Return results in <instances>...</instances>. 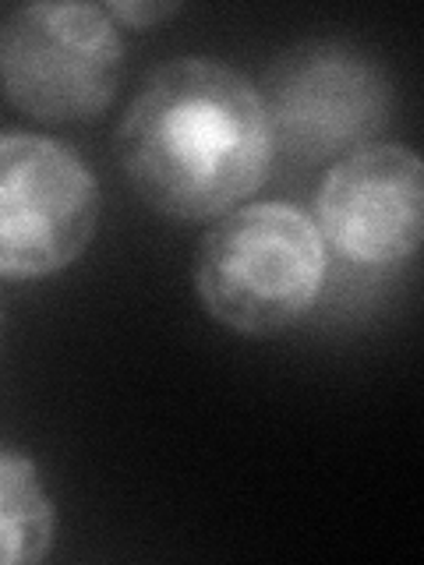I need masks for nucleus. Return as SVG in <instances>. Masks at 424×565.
Wrapping results in <instances>:
<instances>
[{"instance_id":"f03ea898","label":"nucleus","mask_w":424,"mask_h":565,"mask_svg":"<svg viewBox=\"0 0 424 565\" xmlns=\"http://www.w3.org/2000/svg\"><path fill=\"white\" fill-rule=\"evenodd\" d=\"M326 269V241L308 212L247 202L209 226L194 258V290L220 326L276 335L318 305Z\"/></svg>"},{"instance_id":"0eeeda50","label":"nucleus","mask_w":424,"mask_h":565,"mask_svg":"<svg viewBox=\"0 0 424 565\" xmlns=\"http://www.w3.org/2000/svg\"><path fill=\"white\" fill-rule=\"evenodd\" d=\"M53 502L29 456L0 446V565H35L53 547Z\"/></svg>"},{"instance_id":"f257e3e1","label":"nucleus","mask_w":424,"mask_h":565,"mask_svg":"<svg viewBox=\"0 0 424 565\" xmlns=\"http://www.w3.org/2000/svg\"><path fill=\"white\" fill-rule=\"evenodd\" d=\"M120 170L170 220H220L273 173V128L252 78L220 61H167L135 93L117 131Z\"/></svg>"},{"instance_id":"1a4fd4ad","label":"nucleus","mask_w":424,"mask_h":565,"mask_svg":"<svg viewBox=\"0 0 424 565\" xmlns=\"http://www.w3.org/2000/svg\"><path fill=\"white\" fill-rule=\"evenodd\" d=\"M0 326H4V318H0Z\"/></svg>"},{"instance_id":"39448f33","label":"nucleus","mask_w":424,"mask_h":565,"mask_svg":"<svg viewBox=\"0 0 424 565\" xmlns=\"http://www.w3.org/2000/svg\"><path fill=\"white\" fill-rule=\"evenodd\" d=\"M273 146L297 163L364 149L389 120V82L375 61L343 43H300L279 53L262 82Z\"/></svg>"},{"instance_id":"423d86ee","label":"nucleus","mask_w":424,"mask_h":565,"mask_svg":"<svg viewBox=\"0 0 424 565\" xmlns=\"http://www.w3.org/2000/svg\"><path fill=\"white\" fill-rule=\"evenodd\" d=\"M318 234L353 265H396L424 234V163L385 141L336 159L318 188Z\"/></svg>"},{"instance_id":"20e7f679","label":"nucleus","mask_w":424,"mask_h":565,"mask_svg":"<svg viewBox=\"0 0 424 565\" xmlns=\"http://www.w3.org/2000/svg\"><path fill=\"white\" fill-rule=\"evenodd\" d=\"M103 194L93 167L46 135H0V279H46L96 237Z\"/></svg>"},{"instance_id":"7ed1b4c3","label":"nucleus","mask_w":424,"mask_h":565,"mask_svg":"<svg viewBox=\"0 0 424 565\" xmlns=\"http://www.w3.org/2000/svg\"><path fill=\"white\" fill-rule=\"evenodd\" d=\"M120 78V25L103 4H25L0 22V93L25 117L96 120Z\"/></svg>"},{"instance_id":"6e6552de","label":"nucleus","mask_w":424,"mask_h":565,"mask_svg":"<svg viewBox=\"0 0 424 565\" xmlns=\"http://www.w3.org/2000/svg\"><path fill=\"white\" fill-rule=\"evenodd\" d=\"M103 8L117 25H128V29H152V25L163 22V18H173L177 11H181V4H149V0H131V4H103Z\"/></svg>"}]
</instances>
